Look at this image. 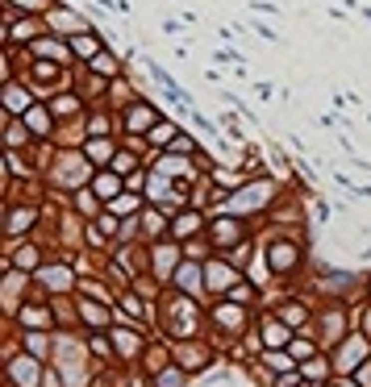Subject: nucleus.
Returning a JSON list of instances; mask_svg holds the SVG:
<instances>
[{
  "instance_id": "f257e3e1",
  "label": "nucleus",
  "mask_w": 371,
  "mask_h": 387,
  "mask_svg": "<svg viewBox=\"0 0 371 387\" xmlns=\"http://www.w3.org/2000/svg\"><path fill=\"white\" fill-rule=\"evenodd\" d=\"M96 192L104 196V200H113V196H121V187H117V179H113V175H100V179H96Z\"/></svg>"
},
{
  "instance_id": "f03ea898",
  "label": "nucleus",
  "mask_w": 371,
  "mask_h": 387,
  "mask_svg": "<svg viewBox=\"0 0 371 387\" xmlns=\"http://www.w3.org/2000/svg\"><path fill=\"white\" fill-rule=\"evenodd\" d=\"M146 121H150V109H134V113H130V125H134V129L146 125Z\"/></svg>"
},
{
  "instance_id": "7ed1b4c3",
  "label": "nucleus",
  "mask_w": 371,
  "mask_h": 387,
  "mask_svg": "<svg viewBox=\"0 0 371 387\" xmlns=\"http://www.w3.org/2000/svg\"><path fill=\"white\" fill-rule=\"evenodd\" d=\"M113 67H117V63H113V54H100V58H96V71H109V75H113Z\"/></svg>"
},
{
  "instance_id": "20e7f679",
  "label": "nucleus",
  "mask_w": 371,
  "mask_h": 387,
  "mask_svg": "<svg viewBox=\"0 0 371 387\" xmlns=\"http://www.w3.org/2000/svg\"><path fill=\"white\" fill-rule=\"evenodd\" d=\"M284 337H288L284 325H267V342H284Z\"/></svg>"
}]
</instances>
